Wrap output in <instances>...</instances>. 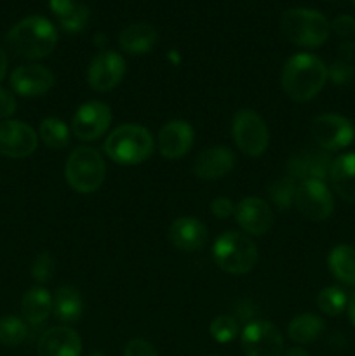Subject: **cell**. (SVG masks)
<instances>
[{"label":"cell","mask_w":355,"mask_h":356,"mask_svg":"<svg viewBox=\"0 0 355 356\" xmlns=\"http://www.w3.org/2000/svg\"><path fill=\"white\" fill-rule=\"evenodd\" d=\"M327 82V66L320 58L298 52L285 61L282 70V89L291 99L305 103L313 99Z\"/></svg>","instance_id":"cell-1"},{"label":"cell","mask_w":355,"mask_h":356,"mask_svg":"<svg viewBox=\"0 0 355 356\" xmlns=\"http://www.w3.org/2000/svg\"><path fill=\"white\" fill-rule=\"evenodd\" d=\"M6 40L14 54L35 61L47 58L54 51L58 31L47 17L28 16L10 28Z\"/></svg>","instance_id":"cell-2"},{"label":"cell","mask_w":355,"mask_h":356,"mask_svg":"<svg viewBox=\"0 0 355 356\" xmlns=\"http://www.w3.org/2000/svg\"><path fill=\"white\" fill-rule=\"evenodd\" d=\"M155 143L148 129L136 124L117 127L104 139L103 149L118 165H138L152 156Z\"/></svg>","instance_id":"cell-3"},{"label":"cell","mask_w":355,"mask_h":356,"mask_svg":"<svg viewBox=\"0 0 355 356\" xmlns=\"http://www.w3.org/2000/svg\"><path fill=\"white\" fill-rule=\"evenodd\" d=\"M282 31L294 45L315 49L326 44L331 33V23L324 14L313 9H289L282 14Z\"/></svg>","instance_id":"cell-4"},{"label":"cell","mask_w":355,"mask_h":356,"mask_svg":"<svg viewBox=\"0 0 355 356\" xmlns=\"http://www.w3.org/2000/svg\"><path fill=\"white\" fill-rule=\"evenodd\" d=\"M212 257L219 270L230 275H246L256 266L258 249L253 240L239 232H226L218 236Z\"/></svg>","instance_id":"cell-5"},{"label":"cell","mask_w":355,"mask_h":356,"mask_svg":"<svg viewBox=\"0 0 355 356\" xmlns=\"http://www.w3.org/2000/svg\"><path fill=\"white\" fill-rule=\"evenodd\" d=\"M106 176V165L100 153L89 146H80L70 153L65 165L66 183L79 193H94L100 190Z\"/></svg>","instance_id":"cell-6"},{"label":"cell","mask_w":355,"mask_h":356,"mask_svg":"<svg viewBox=\"0 0 355 356\" xmlns=\"http://www.w3.org/2000/svg\"><path fill=\"white\" fill-rule=\"evenodd\" d=\"M232 134L237 148L247 156H261L270 143L267 124L253 110H239L233 115Z\"/></svg>","instance_id":"cell-7"},{"label":"cell","mask_w":355,"mask_h":356,"mask_svg":"<svg viewBox=\"0 0 355 356\" xmlns=\"http://www.w3.org/2000/svg\"><path fill=\"white\" fill-rule=\"evenodd\" d=\"M294 207L310 221H326L334 211V197L324 181H299Z\"/></svg>","instance_id":"cell-8"},{"label":"cell","mask_w":355,"mask_h":356,"mask_svg":"<svg viewBox=\"0 0 355 356\" xmlns=\"http://www.w3.org/2000/svg\"><path fill=\"white\" fill-rule=\"evenodd\" d=\"M312 138L319 148L326 152H340L352 145L355 138L354 125L343 115L324 113L313 118Z\"/></svg>","instance_id":"cell-9"},{"label":"cell","mask_w":355,"mask_h":356,"mask_svg":"<svg viewBox=\"0 0 355 356\" xmlns=\"http://www.w3.org/2000/svg\"><path fill=\"white\" fill-rule=\"evenodd\" d=\"M240 344L246 356H281L284 339L277 325L267 320H253L240 334Z\"/></svg>","instance_id":"cell-10"},{"label":"cell","mask_w":355,"mask_h":356,"mask_svg":"<svg viewBox=\"0 0 355 356\" xmlns=\"http://www.w3.org/2000/svg\"><path fill=\"white\" fill-rule=\"evenodd\" d=\"M333 156L329 152L322 148H306L294 153L285 163L287 176L294 181H326L329 179L331 163Z\"/></svg>","instance_id":"cell-11"},{"label":"cell","mask_w":355,"mask_h":356,"mask_svg":"<svg viewBox=\"0 0 355 356\" xmlns=\"http://www.w3.org/2000/svg\"><path fill=\"white\" fill-rule=\"evenodd\" d=\"M124 75V58L115 51H103L90 59L87 68V83L97 92H108L122 82Z\"/></svg>","instance_id":"cell-12"},{"label":"cell","mask_w":355,"mask_h":356,"mask_svg":"<svg viewBox=\"0 0 355 356\" xmlns=\"http://www.w3.org/2000/svg\"><path fill=\"white\" fill-rule=\"evenodd\" d=\"M111 124L110 106L101 101H89L79 106L72 120V131L82 141H96Z\"/></svg>","instance_id":"cell-13"},{"label":"cell","mask_w":355,"mask_h":356,"mask_svg":"<svg viewBox=\"0 0 355 356\" xmlns=\"http://www.w3.org/2000/svg\"><path fill=\"white\" fill-rule=\"evenodd\" d=\"M38 136L28 124L19 120L0 122V155L24 159L37 149Z\"/></svg>","instance_id":"cell-14"},{"label":"cell","mask_w":355,"mask_h":356,"mask_svg":"<svg viewBox=\"0 0 355 356\" xmlns=\"http://www.w3.org/2000/svg\"><path fill=\"white\" fill-rule=\"evenodd\" d=\"M235 219L247 235L263 236L274 226V211L261 198L247 197L235 207Z\"/></svg>","instance_id":"cell-15"},{"label":"cell","mask_w":355,"mask_h":356,"mask_svg":"<svg viewBox=\"0 0 355 356\" xmlns=\"http://www.w3.org/2000/svg\"><path fill=\"white\" fill-rule=\"evenodd\" d=\"M54 86V75L49 68L42 65L17 66L10 73V87L16 94L23 97H38Z\"/></svg>","instance_id":"cell-16"},{"label":"cell","mask_w":355,"mask_h":356,"mask_svg":"<svg viewBox=\"0 0 355 356\" xmlns=\"http://www.w3.org/2000/svg\"><path fill=\"white\" fill-rule=\"evenodd\" d=\"M195 132L194 127L188 124L187 120H171L160 129L159 138H157V145H159L160 155L166 159H181L190 152L194 146Z\"/></svg>","instance_id":"cell-17"},{"label":"cell","mask_w":355,"mask_h":356,"mask_svg":"<svg viewBox=\"0 0 355 356\" xmlns=\"http://www.w3.org/2000/svg\"><path fill=\"white\" fill-rule=\"evenodd\" d=\"M233 167H235V155L228 146H211L198 153L191 169L200 179L216 181L228 176Z\"/></svg>","instance_id":"cell-18"},{"label":"cell","mask_w":355,"mask_h":356,"mask_svg":"<svg viewBox=\"0 0 355 356\" xmlns=\"http://www.w3.org/2000/svg\"><path fill=\"white\" fill-rule=\"evenodd\" d=\"M82 339L70 327H52L38 339V356H80Z\"/></svg>","instance_id":"cell-19"},{"label":"cell","mask_w":355,"mask_h":356,"mask_svg":"<svg viewBox=\"0 0 355 356\" xmlns=\"http://www.w3.org/2000/svg\"><path fill=\"white\" fill-rule=\"evenodd\" d=\"M169 240L183 252H197L207 242V228L197 218H178L169 228Z\"/></svg>","instance_id":"cell-20"},{"label":"cell","mask_w":355,"mask_h":356,"mask_svg":"<svg viewBox=\"0 0 355 356\" xmlns=\"http://www.w3.org/2000/svg\"><path fill=\"white\" fill-rule=\"evenodd\" d=\"M329 181L334 193L345 202L355 204V152L345 153L333 160Z\"/></svg>","instance_id":"cell-21"},{"label":"cell","mask_w":355,"mask_h":356,"mask_svg":"<svg viewBox=\"0 0 355 356\" xmlns=\"http://www.w3.org/2000/svg\"><path fill=\"white\" fill-rule=\"evenodd\" d=\"M157 40H159V31L148 23L129 24L118 35V44L122 51L132 56H141L152 51Z\"/></svg>","instance_id":"cell-22"},{"label":"cell","mask_w":355,"mask_h":356,"mask_svg":"<svg viewBox=\"0 0 355 356\" xmlns=\"http://www.w3.org/2000/svg\"><path fill=\"white\" fill-rule=\"evenodd\" d=\"M49 7L63 30L68 33H77L89 23V7L79 0H49Z\"/></svg>","instance_id":"cell-23"},{"label":"cell","mask_w":355,"mask_h":356,"mask_svg":"<svg viewBox=\"0 0 355 356\" xmlns=\"http://www.w3.org/2000/svg\"><path fill=\"white\" fill-rule=\"evenodd\" d=\"M23 318L31 325H40L52 313V296L42 285H35L21 299Z\"/></svg>","instance_id":"cell-24"},{"label":"cell","mask_w":355,"mask_h":356,"mask_svg":"<svg viewBox=\"0 0 355 356\" xmlns=\"http://www.w3.org/2000/svg\"><path fill=\"white\" fill-rule=\"evenodd\" d=\"M84 312V301L80 292L72 285H63L52 298V313L63 323L79 322Z\"/></svg>","instance_id":"cell-25"},{"label":"cell","mask_w":355,"mask_h":356,"mask_svg":"<svg viewBox=\"0 0 355 356\" xmlns=\"http://www.w3.org/2000/svg\"><path fill=\"white\" fill-rule=\"evenodd\" d=\"M327 266L338 282L355 287V249L347 243L334 247L327 256Z\"/></svg>","instance_id":"cell-26"},{"label":"cell","mask_w":355,"mask_h":356,"mask_svg":"<svg viewBox=\"0 0 355 356\" xmlns=\"http://www.w3.org/2000/svg\"><path fill=\"white\" fill-rule=\"evenodd\" d=\"M326 323L313 313H303L294 316L287 325V336L296 344H310L322 336Z\"/></svg>","instance_id":"cell-27"},{"label":"cell","mask_w":355,"mask_h":356,"mask_svg":"<svg viewBox=\"0 0 355 356\" xmlns=\"http://www.w3.org/2000/svg\"><path fill=\"white\" fill-rule=\"evenodd\" d=\"M38 136L44 145L51 149H63L70 143V129L61 118L47 117L40 122Z\"/></svg>","instance_id":"cell-28"},{"label":"cell","mask_w":355,"mask_h":356,"mask_svg":"<svg viewBox=\"0 0 355 356\" xmlns=\"http://www.w3.org/2000/svg\"><path fill=\"white\" fill-rule=\"evenodd\" d=\"M317 306L327 316H338L348 308V296L341 287L331 285L322 289L317 296Z\"/></svg>","instance_id":"cell-29"},{"label":"cell","mask_w":355,"mask_h":356,"mask_svg":"<svg viewBox=\"0 0 355 356\" xmlns=\"http://www.w3.org/2000/svg\"><path fill=\"white\" fill-rule=\"evenodd\" d=\"M296 186L298 183L292 177H281L268 186V198L278 211H287L294 205Z\"/></svg>","instance_id":"cell-30"},{"label":"cell","mask_w":355,"mask_h":356,"mask_svg":"<svg viewBox=\"0 0 355 356\" xmlns=\"http://www.w3.org/2000/svg\"><path fill=\"white\" fill-rule=\"evenodd\" d=\"M28 325L19 316L6 315L0 318V344L7 348H16L26 339Z\"/></svg>","instance_id":"cell-31"},{"label":"cell","mask_w":355,"mask_h":356,"mask_svg":"<svg viewBox=\"0 0 355 356\" xmlns=\"http://www.w3.org/2000/svg\"><path fill=\"white\" fill-rule=\"evenodd\" d=\"M209 332L211 337L219 344H228L239 336V323L233 316L230 315H219L209 325Z\"/></svg>","instance_id":"cell-32"},{"label":"cell","mask_w":355,"mask_h":356,"mask_svg":"<svg viewBox=\"0 0 355 356\" xmlns=\"http://www.w3.org/2000/svg\"><path fill=\"white\" fill-rule=\"evenodd\" d=\"M56 273V259L52 254L40 252L31 264V278L38 285H45L52 280Z\"/></svg>","instance_id":"cell-33"},{"label":"cell","mask_w":355,"mask_h":356,"mask_svg":"<svg viewBox=\"0 0 355 356\" xmlns=\"http://www.w3.org/2000/svg\"><path fill=\"white\" fill-rule=\"evenodd\" d=\"M327 80L334 83V86H350L352 82L355 80V65L354 63H347V61H334L333 65L327 68Z\"/></svg>","instance_id":"cell-34"},{"label":"cell","mask_w":355,"mask_h":356,"mask_svg":"<svg viewBox=\"0 0 355 356\" xmlns=\"http://www.w3.org/2000/svg\"><path fill=\"white\" fill-rule=\"evenodd\" d=\"M331 30L341 38H352L355 35V17L350 14H341V16L334 17L331 23Z\"/></svg>","instance_id":"cell-35"},{"label":"cell","mask_w":355,"mask_h":356,"mask_svg":"<svg viewBox=\"0 0 355 356\" xmlns=\"http://www.w3.org/2000/svg\"><path fill=\"white\" fill-rule=\"evenodd\" d=\"M122 356H159L155 348L145 339H132L125 346L124 355Z\"/></svg>","instance_id":"cell-36"},{"label":"cell","mask_w":355,"mask_h":356,"mask_svg":"<svg viewBox=\"0 0 355 356\" xmlns=\"http://www.w3.org/2000/svg\"><path fill=\"white\" fill-rule=\"evenodd\" d=\"M235 207L233 202L226 197H218L211 202V212L219 219H228L235 214Z\"/></svg>","instance_id":"cell-37"},{"label":"cell","mask_w":355,"mask_h":356,"mask_svg":"<svg viewBox=\"0 0 355 356\" xmlns=\"http://www.w3.org/2000/svg\"><path fill=\"white\" fill-rule=\"evenodd\" d=\"M16 97L10 90L0 87V118H9L13 117L16 111Z\"/></svg>","instance_id":"cell-38"},{"label":"cell","mask_w":355,"mask_h":356,"mask_svg":"<svg viewBox=\"0 0 355 356\" xmlns=\"http://www.w3.org/2000/svg\"><path fill=\"white\" fill-rule=\"evenodd\" d=\"M338 56L341 61L354 63L355 65V42L354 40H345L338 45Z\"/></svg>","instance_id":"cell-39"},{"label":"cell","mask_w":355,"mask_h":356,"mask_svg":"<svg viewBox=\"0 0 355 356\" xmlns=\"http://www.w3.org/2000/svg\"><path fill=\"white\" fill-rule=\"evenodd\" d=\"M7 73V54L2 47H0V82L3 80Z\"/></svg>","instance_id":"cell-40"},{"label":"cell","mask_w":355,"mask_h":356,"mask_svg":"<svg viewBox=\"0 0 355 356\" xmlns=\"http://www.w3.org/2000/svg\"><path fill=\"white\" fill-rule=\"evenodd\" d=\"M348 316H350L352 325L355 327V292L352 294V298L348 299Z\"/></svg>","instance_id":"cell-41"},{"label":"cell","mask_w":355,"mask_h":356,"mask_svg":"<svg viewBox=\"0 0 355 356\" xmlns=\"http://www.w3.org/2000/svg\"><path fill=\"white\" fill-rule=\"evenodd\" d=\"M284 356H310L303 348H291L289 351H285Z\"/></svg>","instance_id":"cell-42"},{"label":"cell","mask_w":355,"mask_h":356,"mask_svg":"<svg viewBox=\"0 0 355 356\" xmlns=\"http://www.w3.org/2000/svg\"><path fill=\"white\" fill-rule=\"evenodd\" d=\"M89 356H106L104 353H101V351H93Z\"/></svg>","instance_id":"cell-43"},{"label":"cell","mask_w":355,"mask_h":356,"mask_svg":"<svg viewBox=\"0 0 355 356\" xmlns=\"http://www.w3.org/2000/svg\"><path fill=\"white\" fill-rule=\"evenodd\" d=\"M352 2H354V6H355V0H352Z\"/></svg>","instance_id":"cell-44"},{"label":"cell","mask_w":355,"mask_h":356,"mask_svg":"<svg viewBox=\"0 0 355 356\" xmlns=\"http://www.w3.org/2000/svg\"><path fill=\"white\" fill-rule=\"evenodd\" d=\"M211 356H218V355H211Z\"/></svg>","instance_id":"cell-45"}]
</instances>
